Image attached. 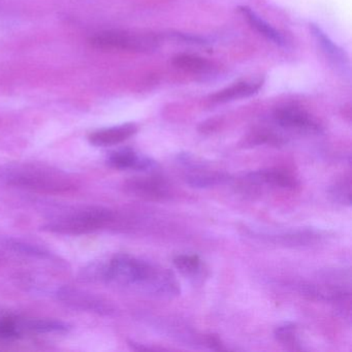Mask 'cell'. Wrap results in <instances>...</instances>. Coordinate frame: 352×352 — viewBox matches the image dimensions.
Here are the masks:
<instances>
[{"instance_id": "cell-1", "label": "cell", "mask_w": 352, "mask_h": 352, "mask_svg": "<svg viewBox=\"0 0 352 352\" xmlns=\"http://www.w3.org/2000/svg\"><path fill=\"white\" fill-rule=\"evenodd\" d=\"M100 281L140 286L160 298H173L180 292V284L172 271L127 254L116 255L106 265H100Z\"/></svg>"}, {"instance_id": "cell-2", "label": "cell", "mask_w": 352, "mask_h": 352, "mask_svg": "<svg viewBox=\"0 0 352 352\" xmlns=\"http://www.w3.org/2000/svg\"><path fill=\"white\" fill-rule=\"evenodd\" d=\"M1 177L12 186L48 195H60L77 188L75 180L67 173L44 164L10 166L1 172Z\"/></svg>"}, {"instance_id": "cell-3", "label": "cell", "mask_w": 352, "mask_h": 352, "mask_svg": "<svg viewBox=\"0 0 352 352\" xmlns=\"http://www.w3.org/2000/svg\"><path fill=\"white\" fill-rule=\"evenodd\" d=\"M115 214L102 207H87L63 214L44 226L47 232L60 234H84L108 228Z\"/></svg>"}, {"instance_id": "cell-4", "label": "cell", "mask_w": 352, "mask_h": 352, "mask_svg": "<svg viewBox=\"0 0 352 352\" xmlns=\"http://www.w3.org/2000/svg\"><path fill=\"white\" fill-rule=\"evenodd\" d=\"M94 48L107 51H145L154 46L155 42L149 36L133 34L120 30H110L96 34L90 38Z\"/></svg>"}, {"instance_id": "cell-5", "label": "cell", "mask_w": 352, "mask_h": 352, "mask_svg": "<svg viewBox=\"0 0 352 352\" xmlns=\"http://www.w3.org/2000/svg\"><path fill=\"white\" fill-rule=\"evenodd\" d=\"M57 298L63 304L77 310L96 313L100 315H109L113 312L112 306L104 298L78 288H60L57 292Z\"/></svg>"}, {"instance_id": "cell-6", "label": "cell", "mask_w": 352, "mask_h": 352, "mask_svg": "<svg viewBox=\"0 0 352 352\" xmlns=\"http://www.w3.org/2000/svg\"><path fill=\"white\" fill-rule=\"evenodd\" d=\"M124 190L129 195L147 201H164L170 195V186L162 177H137L124 183Z\"/></svg>"}, {"instance_id": "cell-7", "label": "cell", "mask_w": 352, "mask_h": 352, "mask_svg": "<svg viewBox=\"0 0 352 352\" xmlns=\"http://www.w3.org/2000/svg\"><path fill=\"white\" fill-rule=\"evenodd\" d=\"M275 120L284 129L315 133L320 131V125L306 111L296 107H284L275 112Z\"/></svg>"}, {"instance_id": "cell-8", "label": "cell", "mask_w": 352, "mask_h": 352, "mask_svg": "<svg viewBox=\"0 0 352 352\" xmlns=\"http://www.w3.org/2000/svg\"><path fill=\"white\" fill-rule=\"evenodd\" d=\"M108 164L117 170H135L140 172H152L158 168L155 160L140 155L131 149L119 150L111 154Z\"/></svg>"}, {"instance_id": "cell-9", "label": "cell", "mask_w": 352, "mask_h": 352, "mask_svg": "<svg viewBox=\"0 0 352 352\" xmlns=\"http://www.w3.org/2000/svg\"><path fill=\"white\" fill-rule=\"evenodd\" d=\"M247 180L250 184H267L285 189H294L298 185V179L292 173L280 168H269L251 173L247 176Z\"/></svg>"}, {"instance_id": "cell-10", "label": "cell", "mask_w": 352, "mask_h": 352, "mask_svg": "<svg viewBox=\"0 0 352 352\" xmlns=\"http://www.w3.org/2000/svg\"><path fill=\"white\" fill-rule=\"evenodd\" d=\"M138 127L133 123L100 129L89 135V142L98 147H108L126 141L137 133Z\"/></svg>"}, {"instance_id": "cell-11", "label": "cell", "mask_w": 352, "mask_h": 352, "mask_svg": "<svg viewBox=\"0 0 352 352\" xmlns=\"http://www.w3.org/2000/svg\"><path fill=\"white\" fill-rule=\"evenodd\" d=\"M20 333L30 331L36 333H65L69 331V325L58 320L42 318L17 319Z\"/></svg>"}, {"instance_id": "cell-12", "label": "cell", "mask_w": 352, "mask_h": 352, "mask_svg": "<svg viewBox=\"0 0 352 352\" xmlns=\"http://www.w3.org/2000/svg\"><path fill=\"white\" fill-rule=\"evenodd\" d=\"M305 296L324 302H343L350 298L349 290L335 285H305L302 286Z\"/></svg>"}, {"instance_id": "cell-13", "label": "cell", "mask_w": 352, "mask_h": 352, "mask_svg": "<svg viewBox=\"0 0 352 352\" xmlns=\"http://www.w3.org/2000/svg\"><path fill=\"white\" fill-rule=\"evenodd\" d=\"M261 82L258 83H248V82H240L234 84L226 89L220 90L211 96L214 102H228L239 98H248L258 91L261 87Z\"/></svg>"}, {"instance_id": "cell-14", "label": "cell", "mask_w": 352, "mask_h": 352, "mask_svg": "<svg viewBox=\"0 0 352 352\" xmlns=\"http://www.w3.org/2000/svg\"><path fill=\"white\" fill-rule=\"evenodd\" d=\"M241 13L243 14L247 21L249 22L251 26L254 30H256L261 36H265L267 40L273 42L274 44L278 45V46H284L285 45V41H284L283 36L275 30L272 28L270 24L267 22L263 21L261 17L256 15L250 8L248 7H241Z\"/></svg>"}, {"instance_id": "cell-15", "label": "cell", "mask_w": 352, "mask_h": 352, "mask_svg": "<svg viewBox=\"0 0 352 352\" xmlns=\"http://www.w3.org/2000/svg\"><path fill=\"white\" fill-rule=\"evenodd\" d=\"M311 32H312L313 36L316 38L323 52L329 57V60L333 61L335 65H338V67H345L346 63H348V60L345 57L344 51L341 50L339 47L336 46V45L321 32L320 28H317V26H311Z\"/></svg>"}, {"instance_id": "cell-16", "label": "cell", "mask_w": 352, "mask_h": 352, "mask_svg": "<svg viewBox=\"0 0 352 352\" xmlns=\"http://www.w3.org/2000/svg\"><path fill=\"white\" fill-rule=\"evenodd\" d=\"M228 180V177L221 173H195L187 176V184L193 188H210L222 184Z\"/></svg>"}, {"instance_id": "cell-17", "label": "cell", "mask_w": 352, "mask_h": 352, "mask_svg": "<svg viewBox=\"0 0 352 352\" xmlns=\"http://www.w3.org/2000/svg\"><path fill=\"white\" fill-rule=\"evenodd\" d=\"M275 338L288 349L296 350V351L302 350L296 333V327L294 323L285 322L276 327Z\"/></svg>"}, {"instance_id": "cell-18", "label": "cell", "mask_w": 352, "mask_h": 352, "mask_svg": "<svg viewBox=\"0 0 352 352\" xmlns=\"http://www.w3.org/2000/svg\"><path fill=\"white\" fill-rule=\"evenodd\" d=\"M174 265L180 273L188 277L199 275L201 269V261L199 255L181 254L174 258Z\"/></svg>"}, {"instance_id": "cell-19", "label": "cell", "mask_w": 352, "mask_h": 352, "mask_svg": "<svg viewBox=\"0 0 352 352\" xmlns=\"http://www.w3.org/2000/svg\"><path fill=\"white\" fill-rule=\"evenodd\" d=\"M173 65L183 71L192 72V73H199L205 71L208 67L207 60L190 54L177 55L173 59Z\"/></svg>"}, {"instance_id": "cell-20", "label": "cell", "mask_w": 352, "mask_h": 352, "mask_svg": "<svg viewBox=\"0 0 352 352\" xmlns=\"http://www.w3.org/2000/svg\"><path fill=\"white\" fill-rule=\"evenodd\" d=\"M331 197L341 205H351V180L348 178L336 182L329 189Z\"/></svg>"}, {"instance_id": "cell-21", "label": "cell", "mask_w": 352, "mask_h": 352, "mask_svg": "<svg viewBox=\"0 0 352 352\" xmlns=\"http://www.w3.org/2000/svg\"><path fill=\"white\" fill-rule=\"evenodd\" d=\"M20 335L17 319L0 318V339H14Z\"/></svg>"}, {"instance_id": "cell-22", "label": "cell", "mask_w": 352, "mask_h": 352, "mask_svg": "<svg viewBox=\"0 0 352 352\" xmlns=\"http://www.w3.org/2000/svg\"><path fill=\"white\" fill-rule=\"evenodd\" d=\"M205 342L206 345H207L210 349L217 350V351L228 349V348L224 346V344L222 343L221 339H220L217 335H214V333L208 335L207 337H206Z\"/></svg>"}]
</instances>
